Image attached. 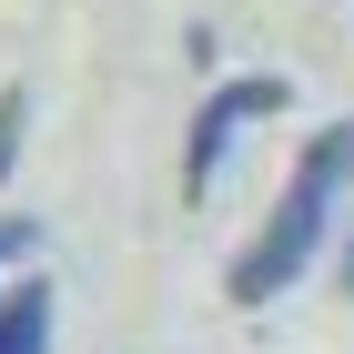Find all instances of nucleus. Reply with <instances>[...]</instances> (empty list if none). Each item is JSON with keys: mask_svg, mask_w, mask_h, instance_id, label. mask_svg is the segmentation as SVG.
Listing matches in <instances>:
<instances>
[{"mask_svg": "<svg viewBox=\"0 0 354 354\" xmlns=\"http://www.w3.org/2000/svg\"><path fill=\"white\" fill-rule=\"evenodd\" d=\"M344 203H354V122H324V132L294 152V172H283V192H273V213L253 223V243L233 253L223 294H233V304L294 294L304 273H314V253L344 233Z\"/></svg>", "mask_w": 354, "mask_h": 354, "instance_id": "obj_1", "label": "nucleus"}, {"mask_svg": "<svg viewBox=\"0 0 354 354\" xmlns=\"http://www.w3.org/2000/svg\"><path fill=\"white\" fill-rule=\"evenodd\" d=\"M283 102H294L283 71H243V82H213V91H203V111H192V132H183V192H192V203L223 183V162H233Z\"/></svg>", "mask_w": 354, "mask_h": 354, "instance_id": "obj_2", "label": "nucleus"}, {"mask_svg": "<svg viewBox=\"0 0 354 354\" xmlns=\"http://www.w3.org/2000/svg\"><path fill=\"white\" fill-rule=\"evenodd\" d=\"M0 354H51V283H0Z\"/></svg>", "mask_w": 354, "mask_h": 354, "instance_id": "obj_3", "label": "nucleus"}, {"mask_svg": "<svg viewBox=\"0 0 354 354\" xmlns=\"http://www.w3.org/2000/svg\"><path fill=\"white\" fill-rule=\"evenodd\" d=\"M30 243H41V223H30V213H0V273H21Z\"/></svg>", "mask_w": 354, "mask_h": 354, "instance_id": "obj_5", "label": "nucleus"}, {"mask_svg": "<svg viewBox=\"0 0 354 354\" xmlns=\"http://www.w3.org/2000/svg\"><path fill=\"white\" fill-rule=\"evenodd\" d=\"M21 132H30V91L10 82V91H0V183L21 172Z\"/></svg>", "mask_w": 354, "mask_h": 354, "instance_id": "obj_4", "label": "nucleus"}, {"mask_svg": "<svg viewBox=\"0 0 354 354\" xmlns=\"http://www.w3.org/2000/svg\"><path fill=\"white\" fill-rule=\"evenodd\" d=\"M334 283L354 294V203H344V243H334Z\"/></svg>", "mask_w": 354, "mask_h": 354, "instance_id": "obj_6", "label": "nucleus"}]
</instances>
